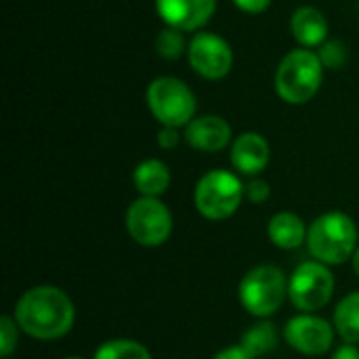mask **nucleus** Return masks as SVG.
Instances as JSON below:
<instances>
[{
  "label": "nucleus",
  "instance_id": "obj_26",
  "mask_svg": "<svg viewBox=\"0 0 359 359\" xmlns=\"http://www.w3.org/2000/svg\"><path fill=\"white\" fill-rule=\"evenodd\" d=\"M212 359H255V358H252V355H250L242 345H240V347H236V345H233V347H225L223 351H219V353H217Z\"/></svg>",
  "mask_w": 359,
  "mask_h": 359
},
{
  "label": "nucleus",
  "instance_id": "obj_18",
  "mask_svg": "<svg viewBox=\"0 0 359 359\" xmlns=\"http://www.w3.org/2000/svg\"><path fill=\"white\" fill-rule=\"evenodd\" d=\"M278 330L271 322H259L255 326H250L244 337H242V347L252 355V358H261L267 355L271 351H276L278 347Z\"/></svg>",
  "mask_w": 359,
  "mask_h": 359
},
{
  "label": "nucleus",
  "instance_id": "obj_3",
  "mask_svg": "<svg viewBox=\"0 0 359 359\" xmlns=\"http://www.w3.org/2000/svg\"><path fill=\"white\" fill-rule=\"evenodd\" d=\"M324 78V63L318 53L309 48H297L288 53L276 72L278 97L290 105H303L311 101Z\"/></svg>",
  "mask_w": 359,
  "mask_h": 359
},
{
  "label": "nucleus",
  "instance_id": "obj_5",
  "mask_svg": "<svg viewBox=\"0 0 359 359\" xmlns=\"http://www.w3.org/2000/svg\"><path fill=\"white\" fill-rule=\"evenodd\" d=\"M145 99L151 116L162 126H172V128L187 126L194 120L198 107L191 88L183 80L172 76H160L151 80Z\"/></svg>",
  "mask_w": 359,
  "mask_h": 359
},
{
  "label": "nucleus",
  "instance_id": "obj_1",
  "mask_svg": "<svg viewBox=\"0 0 359 359\" xmlns=\"http://www.w3.org/2000/svg\"><path fill=\"white\" fill-rule=\"evenodd\" d=\"M15 320L27 337L36 341H57L74 328L76 307L61 288L36 286L19 297Z\"/></svg>",
  "mask_w": 359,
  "mask_h": 359
},
{
  "label": "nucleus",
  "instance_id": "obj_16",
  "mask_svg": "<svg viewBox=\"0 0 359 359\" xmlns=\"http://www.w3.org/2000/svg\"><path fill=\"white\" fill-rule=\"evenodd\" d=\"M133 183L137 191L145 198H160L168 187H170V170L162 160L149 158L143 160L135 172H133Z\"/></svg>",
  "mask_w": 359,
  "mask_h": 359
},
{
  "label": "nucleus",
  "instance_id": "obj_28",
  "mask_svg": "<svg viewBox=\"0 0 359 359\" xmlns=\"http://www.w3.org/2000/svg\"><path fill=\"white\" fill-rule=\"evenodd\" d=\"M353 271L358 273V278H359V246H358V250H355V255H353Z\"/></svg>",
  "mask_w": 359,
  "mask_h": 359
},
{
  "label": "nucleus",
  "instance_id": "obj_27",
  "mask_svg": "<svg viewBox=\"0 0 359 359\" xmlns=\"http://www.w3.org/2000/svg\"><path fill=\"white\" fill-rule=\"evenodd\" d=\"M332 359H359V349L355 345H343L337 349V353L332 355Z\"/></svg>",
  "mask_w": 359,
  "mask_h": 359
},
{
  "label": "nucleus",
  "instance_id": "obj_25",
  "mask_svg": "<svg viewBox=\"0 0 359 359\" xmlns=\"http://www.w3.org/2000/svg\"><path fill=\"white\" fill-rule=\"evenodd\" d=\"M233 4H236L240 11H244V13L259 15V13H263V11L269 8L271 0H233Z\"/></svg>",
  "mask_w": 359,
  "mask_h": 359
},
{
  "label": "nucleus",
  "instance_id": "obj_2",
  "mask_svg": "<svg viewBox=\"0 0 359 359\" xmlns=\"http://www.w3.org/2000/svg\"><path fill=\"white\" fill-rule=\"evenodd\" d=\"M358 225L339 210L324 212L307 229L309 255L324 265H343L358 250Z\"/></svg>",
  "mask_w": 359,
  "mask_h": 359
},
{
  "label": "nucleus",
  "instance_id": "obj_11",
  "mask_svg": "<svg viewBox=\"0 0 359 359\" xmlns=\"http://www.w3.org/2000/svg\"><path fill=\"white\" fill-rule=\"evenodd\" d=\"M156 11L168 27L196 32L212 19L217 0H156Z\"/></svg>",
  "mask_w": 359,
  "mask_h": 359
},
{
  "label": "nucleus",
  "instance_id": "obj_14",
  "mask_svg": "<svg viewBox=\"0 0 359 359\" xmlns=\"http://www.w3.org/2000/svg\"><path fill=\"white\" fill-rule=\"evenodd\" d=\"M290 29L294 40L303 48H316L326 42L328 36V21L324 13L316 6H301L292 13Z\"/></svg>",
  "mask_w": 359,
  "mask_h": 359
},
{
  "label": "nucleus",
  "instance_id": "obj_10",
  "mask_svg": "<svg viewBox=\"0 0 359 359\" xmlns=\"http://www.w3.org/2000/svg\"><path fill=\"white\" fill-rule=\"evenodd\" d=\"M334 326L328 324L324 318H318L313 313H301L288 320L286 328H284V337L286 343L309 358L316 355H324L330 351L332 343H334Z\"/></svg>",
  "mask_w": 359,
  "mask_h": 359
},
{
  "label": "nucleus",
  "instance_id": "obj_23",
  "mask_svg": "<svg viewBox=\"0 0 359 359\" xmlns=\"http://www.w3.org/2000/svg\"><path fill=\"white\" fill-rule=\"evenodd\" d=\"M269 196H271V187H269V183L263 181V179H252V181L244 187V198H246L248 202H252V204H263V202L269 200Z\"/></svg>",
  "mask_w": 359,
  "mask_h": 359
},
{
  "label": "nucleus",
  "instance_id": "obj_15",
  "mask_svg": "<svg viewBox=\"0 0 359 359\" xmlns=\"http://www.w3.org/2000/svg\"><path fill=\"white\" fill-rule=\"evenodd\" d=\"M269 240L282 250H294L307 242V227L303 219L294 212H278L267 225Z\"/></svg>",
  "mask_w": 359,
  "mask_h": 359
},
{
  "label": "nucleus",
  "instance_id": "obj_6",
  "mask_svg": "<svg viewBox=\"0 0 359 359\" xmlns=\"http://www.w3.org/2000/svg\"><path fill=\"white\" fill-rule=\"evenodd\" d=\"M244 187L246 185L231 170H210L196 183V210L210 221L229 219L244 200Z\"/></svg>",
  "mask_w": 359,
  "mask_h": 359
},
{
  "label": "nucleus",
  "instance_id": "obj_7",
  "mask_svg": "<svg viewBox=\"0 0 359 359\" xmlns=\"http://www.w3.org/2000/svg\"><path fill=\"white\" fill-rule=\"evenodd\" d=\"M334 276L320 261L301 263L288 280V299L301 313L324 309L334 294Z\"/></svg>",
  "mask_w": 359,
  "mask_h": 359
},
{
  "label": "nucleus",
  "instance_id": "obj_22",
  "mask_svg": "<svg viewBox=\"0 0 359 359\" xmlns=\"http://www.w3.org/2000/svg\"><path fill=\"white\" fill-rule=\"evenodd\" d=\"M320 59L324 63V67H343L347 61V46L341 40H332V42H324L320 48Z\"/></svg>",
  "mask_w": 359,
  "mask_h": 359
},
{
  "label": "nucleus",
  "instance_id": "obj_13",
  "mask_svg": "<svg viewBox=\"0 0 359 359\" xmlns=\"http://www.w3.org/2000/svg\"><path fill=\"white\" fill-rule=\"evenodd\" d=\"M271 149L263 135L259 133H242L231 143V164L240 175L255 177L263 172L269 164Z\"/></svg>",
  "mask_w": 359,
  "mask_h": 359
},
{
  "label": "nucleus",
  "instance_id": "obj_4",
  "mask_svg": "<svg viewBox=\"0 0 359 359\" xmlns=\"http://www.w3.org/2000/svg\"><path fill=\"white\" fill-rule=\"evenodd\" d=\"M242 307L255 318L273 316L288 297V280L276 265H259L250 269L238 288Z\"/></svg>",
  "mask_w": 359,
  "mask_h": 359
},
{
  "label": "nucleus",
  "instance_id": "obj_12",
  "mask_svg": "<svg viewBox=\"0 0 359 359\" xmlns=\"http://www.w3.org/2000/svg\"><path fill=\"white\" fill-rule=\"evenodd\" d=\"M185 139L194 149L215 154L231 143V126L221 116H200L187 124Z\"/></svg>",
  "mask_w": 359,
  "mask_h": 359
},
{
  "label": "nucleus",
  "instance_id": "obj_19",
  "mask_svg": "<svg viewBox=\"0 0 359 359\" xmlns=\"http://www.w3.org/2000/svg\"><path fill=\"white\" fill-rule=\"evenodd\" d=\"M93 359H154L149 349L133 339H114L103 343Z\"/></svg>",
  "mask_w": 359,
  "mask_h": 359
},
{
  "label": "nucleus",
  "instance_id": "obj_24",
  "mask_svg": "<svg viewBox=\"0 0 359 359\" xmlns=\"http://www.w3.org/2000/svg\"><path fill=\"white\" fill-rule=\"evenodd\" d=\"M181 141V135H179V128H172V126H162L160 133H158V145L162 149H175Z\"/></svg>",
  "mask_w": 359,
  "mask_h": 359
},
{
  "label": "nucleus",
  "instance_id": "obj_20",
  "mask_svg": "<svg viewBox=\"0 0 359 359\" xmlns=\"http://www.w3.org/2000/svg\"><path fill=\"white\" fill-rule=\"evenodd\" d=\"M156 53H158L162 59H168V61L179 59V57L185 53V38H183V32L166 25V27L156 36Z\"/></svg>",
  "mask_w": 359,
  "mask_h": 359
},
{
  "label": "nucleus",
  "instance_id": "obj_8",
  "mask_svg": "<svg viewBox=\"0 0 359 359\" xmlns=\"http://www.w3.org/2000/svg\"><path fill=\"white\" fill-rule=\"evenodd\" d=\"M126 231L139 246H162L172 233V212L160 198L141 196L126 210Z\"/></svg>",
  "mask_w": 359,
  "mask_h": 359
},
{
  "label": "nucleus",
  "instance_id": "obj_29",
  "mask_svg": "<svg viewBox=\"0 0 359 359\" xmlns=\"http://www.w3.org/2000/svg\"><path fill=\"white\" fill-rule=\"evenodd\" d=\"M63 359H84V358H78V355H69V358H63Z\"/></svg>",
  "mask_w": 359,
  "mask_h": 359
},
{
  "label": "nucleus",
  "instance_id": "obj_9",
  "mask_svg": "<svg viewBox=\"0 0 359 359\" xmlns=\"http://www.w3.org/2000/svg\"><path fill=\"white\" fill-rule=\"evenodd\" d=\"M187 57L194 72L206 80L225 78L233 65V50L227 40L210 32H200L194 36L187 46Z\"/></svg>",
  "mask_w": 359,
  "mask_h": 359
},
{
  "label": "nucleus",
  "instance_id": "obj_21",
  "mask_svg": "<svg viewBox=\"0 0 359 359\" xmlns=\"http://www.w3.org/2000/svg\"><path fill=\"white\" fill-rule=\"evenodd\" d=\"M19 343V324L11 316L0 318V355L11 358V353L17 349Z\"/></svg>",
  "mask_w": 359,
  "mask_h": 359
},
{
  "label": "nucleus",
  "instance_id": "obj_17",
  "mask_svg": "<svg viewBox=\"0 0 359 359\" xmlns=\"http://www.w3.org/2000/svg\"><path fill=\"white\" fill-rule=\"evenodd\" d=\"M334 330L337 334L349 343H359V290L347 294L334 309Z\"/></svg>",
  "mask_w": 359,
  "mask_h": 359
}]
</instances>
